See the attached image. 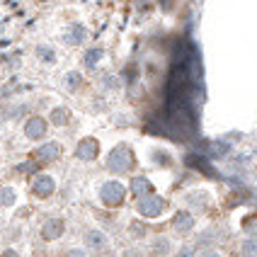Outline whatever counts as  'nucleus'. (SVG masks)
I'll list each match as a JSON object with an SVG mask.
<instances>
[{"label": "nucleus", "instance_id": "9", "mask_svg": "<svg viewBox=\"0 0 257 257\" xmlns=\"http://www.w3.org/2000/svg\"><path fill=\"white\" fill-rule=\"evenodd\" d=\"M63 230H66V221L63 218H49L42 226V240L54 243V240H58L63 235Z\"/></svg>", "mask_w": 257, "mask_h": 257}, {"label": "nucleus", "instance_id": "30", "mask_svg": "<svg viewBox=\"0 0 257 257\" xmlns=\"http://www.w3.org/2000/svg\"><path fill=\"white\" fill-rule=\"evenodd\" d=\"M0 257H20V252L17 250H13V247H8V250H3V255Z\"/></svg>", "mask_w": 257, "mask_h": 257}, {"label": "nucleus", "instance_id": "2", "mask_svg": "<svg viewBox=\"0 0 257 257\" xmlns=\"http://www.w3.org/2000/svg\"><path fill=\"white\" fill-rule=\"evenodd\" d=\"M126 201V187L119 180H104L100 185V204L107 209H116Z\"/></svg>", "mask_w": 257, "mask_h": 257}, {"label": "nucleus", "instance_id": "4", "mask_svg": "<svg viewBox=\"0 0 257 257\" xmlns=\"http://www.w3.org/2000/svg\"><path fill=\"white\" fill-rule=\"evenodd\" d=\"M25 136H27L29 141H42L44 136H46V131H49V124H46V119L39 114H32L27 116V121H25Z\"/></svg>", "mask_w": 257, "mask_h": 257}, {"label": "nucleus", "instance_id": "14", "mask_svg": "<svg viewBox=\"0 0 257 257\" xmlns=\"http://www.w3.org/2000/svg\"><path fill=\"white\" fill-rule=\"evenodd\" d=\"M85 245L90 250H104L107 247V235L97 228H90L85 233Z\"/></svg>", "mask_w": 257, "mask_h": 257}, {"label": "nucleus", "instance_id": "29", "mask_svg": "<svg viewBox=\"0 0 257 257\" xmlns=\"http://www.w3.org/2000/svg\"><path fill=\"white\" fill-rule=\"evenodd\" d=\"M143 233H146V228H143L141 223H131V235H136V238H141Z\"/></svg>", "mask_w": 257, "mask_h": 257}, {"label": "nucleus", "instance_id": "20", "mask_svg": "<svg viewBox=\"0 0 257 257\" xmlns=\"http://www.w3.org/2000/svg\"><path fill=\"white\" fill-rule=\"evenodd\" d=\"M194 199H197V209H206L209 206V194L206 192H192V194H187V204H194Z\"/></svg>", "mask_w": 257, "mask_h": 257}, {"label": "nucleus", "instance_id": "18", "mask_svg": "<svg viewBox=\"0 0 257 257\" xmlns=\"http://www.w3.org/2000/svg\"><path fill=\"white\" fill-rule=\"evenodd\" d=\"M100 87L104 92H116L119 87H121V80L116 78L114 73H107V75H102L100 78Z\"/></svg>", "mask_w": 257, "mask_h": 257}, {"label": "nucleus", "instance_id": "16", "mask_svg": "<svg viewBox=\"0 0 257 257\" xmlns=\"http://www.w3.org/2000/svg\"><path fill=\"white\" fill-rule=\"evenodd\" d=\"M168 252H170V240H168V238L160 235V238H156V240L151 243V255L153 257H165Z\"/></svg>", "mask_w": 257, "mask_h": 257}, {"label": "nucleus", "instance_id": "24", "mask_svg": "<svg viewBox=\"0 0 257 257\" xmlns=\"http://www.w3.org/2000/svg\"><path fill=\"white\" fill-rule=\"evenodd\" d=\"M243 228H245L247 235H255L257 238V216H247V218L243 221Z\"/></svg>", "mask_w": 257, "mask_h": 257}, {"label": "nucleus", "instance_id": "21", "mask_svg": "<svg viewBox=\"0 0 257 257\" xmlns=\"http://www.w3.org/2000/svg\"><path fill=\"white\" fill-rule=\"evenodd\" d=\"M240 255L243 257H257V238L255 235H247V240H243Z\"/></svg>", "mask_w": 257, "mask_h": 257}, {"label": "nucleus", "instance_id": "10", "mask_svg": "<svg viewBox=\"0 0 257 257\" xmlns=\"http://www.w3.org/2000/svg\"><path fill=\"white\" fill-rule=\"evenodd\" d=\"M87 39V29L83 25H71L63 34V44L66 46H80V44Z\"/></svg>", "mask_w": 257, "mask_h": 257}, {"label": "nucleus", "instance_id": "28", "mask_svg": "<svg viewBox=\"0 0 257 257\" xmlns=\"http://www.w3.org/2000/svg\"><path fill=\"white\" fill-rule=\"evenodd\" d=\"M121 257H143V255H141L139 247H126V250L121 252Z\"/></svg>", "mask_w": 257, "mask_h": 257}, {"label": "nucleus", "instance_id": "13", "mask_svg": "<svg viewBox=\"0 0 257 257\" xmlns=\"http://www.w3.org/2000/svg\"><path fill=\"white\" fill-rule=\"evenodd\" d=\"M131 194H134L136 199H141V197H146V194H153V185H151V180H148V177H143V175L134 177V180H131Z\"/></svg>", "mask_w": 257, "mask_h": 257}, {"label": "nucleus", "instance_id": "26", "mask_svg": "<svg viewBox=\"0 0 257 257\" xmlns=\"http://www.w3.org/2000/svg\"><path fill=\"white\" fill-rule=\"evenodd\" d=\"M211 153H214V156H226V153H228V143H216V146H211Z\"/></svg>", "mask_w": 257, "mask_h": 257}, {"label": "nucleus", "instance_id": "1", "mask_svg": "<svg viewBox=\"0 0 257 257\" xmlns=\"http://www.w3.org/2000/svg\"><path fill=\"white\" fill-rule=\"evenodd\" d=\"M134 168V153H131V148L124 146V143H119L116 148L109 151V156H107V170L112 172V175H126L131 172Z\"/></svg>", "mask_w": 257, "mask_h": 257}, {"label": "nucleus", "instance_id": "32", "mask_svg": "<svg viewBox=\"0 0 257 257\" xmlns=\"http://www.w3.org/2000/svg\"><path fill=\"white\" fill-rule=\"evenodd\" d=\"M0 32H3V25H0Z\"/></svg>", "mask_w": 257, "mask_h": 257}, {"label": "nucleus", "instance_id": "12", "mask_svg": "<svg viewBox=\"0 0 257 257\" xmlns=\"http://www.w3.org/2000/svg\"><path fill=\"white\" fill-rule=\"evenodd\" d=\"M61 85H63V90H66L68 95H75V92H78V90L83 87V73H78V71H68L66 75H63Z\"/></svg>", "mask_w": 257, "mask_h": 257}, {"label": "nucleus", "instance_id": "19", "mask_svg": "<svg viewBox=\"0 0 257 257\" xmlns=\"http://www.w3.org/2000/svg\"><path fill=\"white\" fill-rule=\"evenodd\" d=\"M151 158H153V165H158V168H170L172 165V156L165 153V151H160V148H156L151 153Z\"/></svg>", "mask_w": 257, "mask_h": 257}, {"label": "nucleus", "instance_id": "22", "mask_svg": "<svg viewBox=\"0 0 257 257\" xmlns=\"http://www.w3.org/2000/svg\"><path fill=\"white\" fill-rule=\"evenodd\" d=\"M17 201V194H15L13 187H0V204L3 206H13Z\"/></svg>", "mask_w": 257, "mask_h": 257}, {"label": "nucleus", "instance_id": "15", "mask_svg": "<svg viewBox=\"0 0 257 257\" xmlns=\"http://www.w3.org/2000/svg\"><path fill=\"white\" fill-rule=\"evenodd\" d=\"M34 54H37V58L42 61V63H54L56 61V51H54V46H49V44H39L37 49H34Z\"/></svg>", "mask_w": 257, "mask_h": 257}, {"label": "nucleus", "instance_id": "11", "mask_svg": "<svg viewBox=\"0 0 257 257\" xmlns=\"http://www.w3.org/2000/svg\"><path fill=\"white\" fill-rule=\"evenodd\" d=\"M102 58H104V49L102 46H90V49H85V54H83V68L85 71H95Z\"/></svg>", "mask_w": 257, "mask_h": 257}, {"label": "nucleus", "instance_id": "5", "mask_svg": "<svg viewBox=\"0 0 257 257\" xmlns=\"http://www.w3.org/2000/svg\"><path fill=\"white\" fill-rule=\"evenodd\" d=\"M54 192H56V180H54L51 175L42 172V175H37V177L32 180V194H34V197L49 199Z\"/></svg>", "mask_w": 257, "mask_h": 257}, {"label": "nucleus", "instance_id": "23", "mask_svg": "<svg viewBox=\"0 0 257 257\" xmlns=\"http://www.w3.org/2000/svg\"><path fill=\"white\" fill-rule=\"evenodd\" d=\"M39 165H42L39 160H25V163H20V165L15 168V172H20V175H32V172H37Z\"/></svg>", "mask_w": 257, "mask_h": 257}, {"label": "nucleus", "instance_id": "25", "mask_svg": "<svg viewBox=\"0 0 257 257\" xmlns=\"http://www.w3.org/2000/svg\"><path fill=\"white\" fill-rule=\"evenodd\" d=\"M175 257H197V247L194 245H182Z\"/></svg>", "mask_w": 257, "mask_h": 257}, {"label": "nucleus", "instance_id": "27", "mask_svg": "<svg viewBox=\"0 0 257 257\" xmlns=\"http://www.w3.org/2000/svg\"><path fill=\"white\" fill-rule=\"evenodd\" d=\"M63 257H87V252L83 250V247H71V250H68Z\"/></svg>", "mask_w": 257, "mask_h": 257}, {"label": "nucleus", "instance_id": "17", "mask_svg": "<svg viewBox=\"0 0 257 257\" xmlns=\"http://www.w3.org/2000/svg\"><path fill=\"white\" fill-rule=\"evenodd\" d=\"M51 124H54V126H66V124H71V112H68L66 107L51 109Z\"/></svg>", "mask_w": 257, "mask_h": 257}, {"label": "nucleus", "instance_id": "8", "mask_svg": "<svg viewBox=\"0 0 257 257\" xmlns=\"http://www.w3.org/2000/svg\"><path fill=\"white\" fill-rule=\"evenodd\" d=\"M194 214H189V211H175V216H172V230L175 233H180V235H187V233H192L194 230Z\"/></svg>", "mask_w": 257, "mask_h": 257}, {"label": "nucleus", "instance_id": "7", "mask_svg": "<svg viewBox=\"0 0 257 257\" xmlns=\"http://www.w3.org/2000/svg\"><path fill=\"white\" fill-rule=\"evenodd\" d=\"M58 156H61V143L58 141H46L37 148L34 160H39L42 165H49V163H56Z\"/></svg>", "mask_w": 257, "mask_h": 257}, {"label": "nucleus", "instance_id": "3", "mask_svg": "<svg viewBox=\"0 0 257 257\" xmlns=\"http://www.w3.org/2000/svg\"><path fill=\"white\" fill-rule=\"evenodd\" d=\"M165 206H168V201L163 199V197H158V194H146V197H141V199L136 201L139 214L146 216V218H158V216L165 211Z\"/></svg>", "mask_w": 257, "mask_h": 257}, {"label": "nucleus", "instance_id": "31", "mask_svg": "<svg viewBox=\"0 0 257 257\" xmlns=\"http://www.w3.org/2000/svg\"><path fill=\"white\" fill-rule=\"evenodd\" d=\"M204 257H221V255H218V252H206Z\"/></svg>", "mask_w": 257, "mask_h": 257}, {"label": "nucleus", "instance_id": "6", "mask_svg": "<svg viewBox=\"0 0 257 257\" xmlns=\"http://www.w3.org/2000/svg\"><path fill=\"white\" fill-rule=\"evenodd\" d=\"M100 156V141L97 139H83V141H78L75 146V158L78 160H83V163H92L95 158Z\"/></svg>", "mask_w": 257, "mask_h": 257}]
</instances>
